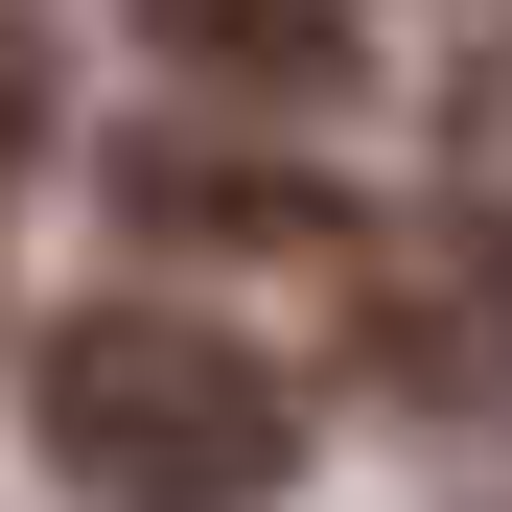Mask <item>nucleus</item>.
Masks as SVG:
<instances>
[{"label": "nucleus", "instance_id": "f257e3e1", "mask_svg": "<svg viewBox=\"0 0 512 512\" xmlns=\"http://www.w3.org/2000/svg\"><path fill=\"white\" fill-rule=\"evenodd\" d=\"M24 419H47L70 512H256V489H303V373L187 326V303H70Z\"/></svg>", "mask_w": 512, "mask_h": 512}, {"label": "nucleus", "instance_id": "f03ea898", "mask_svg": "<svg viewBox=\"0 0 512 512\" xmlns=\"http://www.w3.org/2000/svg\"><path fill=\"white\" fill-rule=\"evenodd\" d=\"M140 47L210 70V94H350V70H373L350 0H140Z\"/></svg>", "mask_w": 512, "mask_h": 512}, {"label": "nucleus", "instance_id": "7ed1b4c3", "mask_svg": "<svg viewBox=\"0 0 512 512\" xmlns=\"http://www.w3.org/2000/svg\"><path fill=\"white\" fill-rule=\"evenodd\" d=\"M140 187V233H187V256H350V210L303 187V163H210V140H163V163H117Z\"/></svg>", "mask_w": 512, "mask_h": 512}, {"label": "nucleus", "instance_id": "20e7f679", "mask_svg": "<svg viewBox=\"0 0 512 512\" xmlns=\"http://www.w3.org/2000/svg\"><path fill=\"white\" fill-rule=\"evenodd\" d=\"M24 140H47V47L0 24V187H24Z\"/></svg>", "mask_w": 512, "mask_h": 512}, {"label": "nucleus", "instance_id": "39448f33", "mask_svg": "<svg viewBox=\"0 0 512 512\" xmlns=\"http://www.w3.org/2000/svg\"><path fill=\"white\" fill-rule=\"evenodd\" d=\"M0 24H24V0H0Z\"/></svg>", "mask_w": 512, "mask_h": 512}]
</instances>
